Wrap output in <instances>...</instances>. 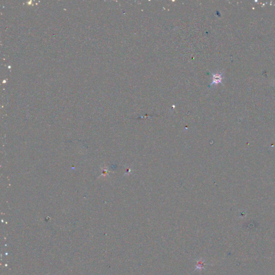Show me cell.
I'll use <instances>...</instances> for the list:
<instances>
[{"label": "cell", "instance_id": "2", "mask_svg": "<svg viewBox=\"0 0 275 275\" xmlns=\"http://www.w3.org/2000/svg\"><path fill=\"white\" fill-rule=\"evenodd\" d=\"M205 265V261L203 259L199 260L197 262V264H196V269L201 270L202 269L204 268Z\"/></svg>", "mask_w": 275, "mask_h": 275}, {"label": "cell", "instance_id": "1", "mask_svg": "<svg viewBox=\"0 0 275 275\" xmlns=\"http://www.w3.org/2000/svg\"><path fill=\"white\" fill-rule=\"evenodd\" d=\"M222 73L213 74V80L212 83L211 84V86L214 84H217L219 83H221V80L222 78Z\"/></svg>", "mask_w": 275, "mask_h": 275}]
</instances>
